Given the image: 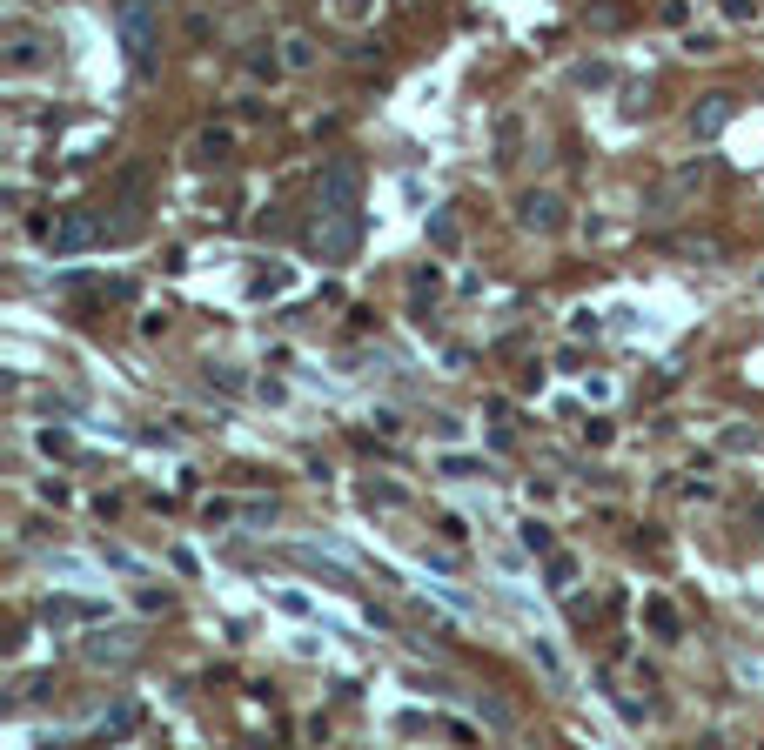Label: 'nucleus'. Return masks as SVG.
I'll return each instance as SVG.
<instances>
[{
  "label": "nucleus",
  "instance_id": "obj_1",
  "mask_svg": "<svg viewBox=\"0 0 764 750\" xmlns=\"http://www.w3.org/2000/svg\"><path fill=\"white\" fill-rule=\"evenodd\" d=\"M315 255L322 262H349L356 255V242H362V228H356V208H322V221H315Z\"/></svg>",
  "mask_w": 764,
  "mask_h": 750
},
{
  "label": "nucleus",
  "instance_id": "obj_2",
  "mask_svg": "<svg viewBox=\"0 0 764 750\" xmlns=\"http://www.w3.org/2000/svg\"><path fill=\"white\" fill-rule=\"evenodd\" d=\"M315 201H322V208H356L362 201V161H329V168H322V175H315Z\"/></svg>",
  "mask_w": 764,
  "mask_h": 750
},
{
  "label": "nucleus",
  "instance_id": "obj_3",
  "mask_svg": "<svg viewBox=\"0 0 764 750\" xmlns=\"http://www.w3.org/2000/svg\"><path fill=\"white\" fill-rule=\"evenodd\" d=\"M135 650H141L135 630H94V637L81 643V657H88V663H128Z\"/></svg>",
  "mask_w": 764,
  "mask_h": 750
},
{
  "label": "nucleus",
  "instance_id": "obj_4",
  "mask_svg": "<svg viewBox=\"0 0 764 750\" xmlns=\"http://www.w3.org/2000/svg\"><path fill=\"white\" fill-rule=\"evenodd\" d=\"M523 228L557 235V228H563V201H557V195H523Z\"/></svg>",
  "mask_w": 764,
  "mask_h": 750
},
{
  "label": "nucleus",
  "instance_id": "obj_5",
  "mask_svg": "<svg viewBox=\"0 0 764 750\" xmlns=\"http://www.w3.org/2000/svg\"><path fill=\"white\" fill-rule=\"evenodd\" d=\"M148 7H155V0H121V34H128V47H135V54H148V41H155Z\"/></svg>",
  "mask_w": 764,
  "mask_h": 750
},
{
  "label": "nucleus",
  "instance_id": "obj_6",
  "mask_svg": "<svg viewBox=\"0 0 764 750\" xmlns=\"http://www.w3.org/2000/svg\"><path fill=\"white\" fill-rule=\"evenodd\" d=\"M724 128H731V101H724V94H711V101L691 114V134H697V141H711V134H724Z\"/></svg>",
  "mask_w": 764,
  "mask_h": 750
},
{
  "label": "nucleus",
  "instance_id": "obj_7",
  "mask_svg": "<svg viewBox=\"0 0 764 750\" xmlns=\"http://www.w3.org/2000/svg\"><path fill=\"white\" fill-rule=\"evenodd\" d=\"M88 235H94V221H88V215H74L68 228L54 235V248H81V242H88Z\"/></svg>",
  "mask_w": 764,
  "mask_h": 750
},
{
  "label": "nucleus",
  "instance_id": "obj_8",
  "mask_svg": "<svg viewBox=\"0 0 764 750\" xmlns=\"http://www.w3.org/2000/svg\"><path fill=\"white\" fill-rule=\"evenodd\" d=\"M155 7H161V0H155Z\"/></svg>",
  "mask_w": 764,
  "mask_h": 750
}]
</instances>
